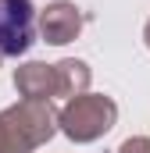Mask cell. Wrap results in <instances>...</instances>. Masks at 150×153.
Listing matches in <instances>:
<instances>
[{
	"mask_svg": "<svg viewBox=\"0 0 150 153\" xmlns=\"http://www.w3.org/2000/svg\"><path fill=\"white\" fill-rule=\"evenodd\" d=\"M36 39L32 0H0V57H18Z\"/></svg>",
	"mask_w": 150,
	"mask_h": 153,
	"instance_id": "6da1fadb",
	"label": "cell"
}]
</instances>
